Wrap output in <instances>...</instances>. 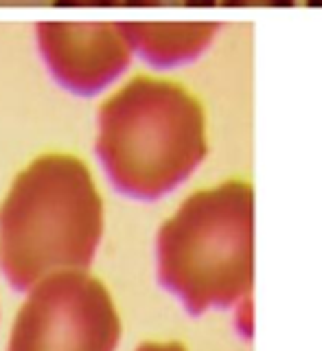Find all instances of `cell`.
Returning a JSON list of instances; mask_svg holds the SVG:
<instances>
[{
    "label": "cell",
    "mask_w": 322,
    "mask_h": 351,
    "mask_svg": "<svg viewBox=\"0 0 322 351\" xmlns=\"http://www.w3.org/2000/svg\"><path fill=\"white\" fill-rule=\"evenodd\" d=\"M55 7H119L121 0H53Z\"/></svg>",
    "instance_id": "cell-9"
},
{
    "label": "cell",
    "mask_w": 322,
    "mask_h": 351,
    "mask_svg": "<svg viewBox=\"0 0 322 351\" xmlns=\"http://www.w3.org/2000/svg\"><path fill=\"white\" fill-rule=\"evenodd\" d=\"M129 47L156 69L197 60L217 36V22H121Z\"/></svg>",
    "instance_id": "cell-6"
},
{
    "label": "cell",
    "mask_w": 322,
    "mask_h": 351,
    "mask_svg": "<svg viewBox=\"0 0 322 351\" xmlns=\"http://www.w3.org/2000/svg\"><path fill=\"white\" fill-rule=\"evenodd\" d=\"M158 279L188 314L250 301L254 283L252 186L228 180L188 195L160 226Z\"/></svg>",
    "instance_id": "cell-3"
},
{
    "label": "cell",
    "mask_w": 322,
    "mask_h": 351,
    "mask_svg": "<svg viewBox=\"0 0 322 351\" xmlns=\"http://www.w3.org/2000/svg\"><path fill=\"white\" fill-rule=\"evenodd\" d=\"M309 7H322V0H305Z\"/></svg>",
    "instance_id": "cell-11"
},
{
    "label": "cell",
    "mask_w": 322,
    "mask_h": 351,
    "mask_svg": "<svg viewBox=\"0 0 322 351\" xmlns=\"http://www.w3.org/2000/svg\"><path fill=\"white\" fill-rule=\"evenodd\" d=\"M103 235V200L90 169L71 154H44L0 206V266L16 290L62 270H86Z\"/></svg>",
    "instance_id": "cell-1"
},
{
    "label": "cell",
    "mask_w": 322,
    "mask_h": 351,
    "mask_svg": "<svg viewBox=\"0 0 322 351\" xmlns=\"http://www.w3.org/2000/svg\"><path fill=\"white\" fill-rule=\"evenodd\" d=\"M125 7H215L217 0H121Z\"/></svg>",
    "instance_id": "cell-7"
},
{
    "label": "cell",
    "mask_w": 322,
    "mask_h": 351,
    "mask_svg": "<svg viewBox=\"0 0 322 351\" xmlns=\"http://www.w3.org/2000/svg\"><path fill=\"white\" fill-rule=\"evenodd\" d=\"M38 49L53 80L75 95H97L132 62L121 22H40Z\"/></svg>",
    "instance_id": "cell-5"
},
{
    "label": "cell",
    "mask_w": 322,
    "mask_h": 351,
    "mask_svg": "<svg viewBox=\"0 0 322 351\" xmlns=\"http://www.w3.org/2000/svg\"><path fill=\"white\" fill-rule=\"evenodd\" d=\"M296 0H221V7H294Z\"/></svg>",
    "instance_id": "cell-8"
},
{
    "label": "cell",
    "mask_w": 322,
    "mask_h": 351,
    "mask_svg": "<svg viewBox=\"0 0 322 351\" xmlns=\"http://www.w3.org/2000/svg\"><path fill=\"white\" fill-rule=\"evenodd\" d=\"M119 338L121 318L106 285L84 270H62L33 285L9 351H114Z\"/></svg>",
    "instance_id": "cell-4"
},
{
    "label": "cell",
    "mask_w": 322,
    "mask_h": 351,
    "mask_svg": "<svg viewBox=\"0 0 322 351\" xmlns=\"http://www.w3.org/2000/svg\"><path fill=\"white\" fill-rule=\"evenodd\" d=\"M136 351H186L180 343H143Z\"/></svg>",
    "instance_id": "cell-10"
},
{
    "label": "cell",
    "mask_w": 322,
    "mask_h": 351,
    "mask_svg": "<svg viewBox=\"0 0 322 351\" xmlns=\"http://www.w3.org/2000/svg\"><path fill=\"white\" fill-rule=\"evenodd\" d=\"M97 154L121 193L156 200L204 160V110L184 86L136 75L99 108Z\"/></svg>",
    "instance_id": "cell-2"
}]
</instances>
